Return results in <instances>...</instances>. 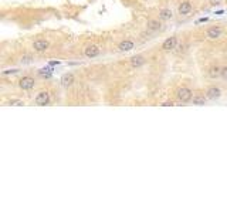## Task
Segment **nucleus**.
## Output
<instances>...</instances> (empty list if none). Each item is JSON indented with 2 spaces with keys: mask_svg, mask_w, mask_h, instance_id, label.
Returning <instances> with one entry per match:
<instances>
[{
  "mask_svg": "<svg viewBox=\"0 0 227 213\" xmlns=\"http://www.w3.org/2000/svg\"><path fill=\"white\" fill-rule=\"evenodd\" d=\"M84 54H85V57L88 58H94L97 56H99V47L95 44H91V45H87L85 50H84Z\"/></svg>",
  "mask_w": 227,
  "mask_h": 213,
  "instance_id": "nucleus-5",
  "label": "nucleus"
},
{
  "mask_svg": "<svg viewBox=\"0 0 227 213\" xmlns=\"http://www.w3.org/2000/svg\"><path fill=\"white\" fill-rule=\"evenodd\" d=\"M220 95H222V91L217 87H210L206 92L207 99H217V98H220Z\"/></svg>",
  "mask_w": 227,
  "mask_h": 213,
  "instance_id": "nucleus-9",
  "label": "nucleus"
},
{
  "mask_svg": "<svg viewBox=\"0 0 227 213\" xmlns=\"http://www.w3.org/2000/svg\"><path fill=\"white\" fill-rule=\"evenodd\" d=\"M192 12V4L190 2H182L180 6H179V13L180 14H189Z\"/></svg>",
  "mask_w": 227,
  "mask_h": 213,
  "instance_id": "nucleus-11",
  "label": "nucleus"
},
{
  "mask_svg": "<svg viewBox=\"0 0 227 213\" xmlns=\"http://www.w3.org/2000/svg\"><path fill=\"white\" fill-rule=\"evenodd\" d=\"M172 10L170 9H162L161 12H159V20H162V21H168V20H170L172 19Z\"/></svg>",
  "mask_w": 227,
  "mask_h": 213,
  "instance_id": "nucleus-10",
  "label": "nucleus"
},
{
  "mask_svg": "<svg viewBox=\"0 0 227 213\" xmlns=\"http://www.w3.org/2000/svg\"><path fill=\"white\" fill-rule=\"evenodd\" d=\"M220 75H222V67L215 66L209 70V77L210 78H217V77H220Z\"/></svg>",
  "mask_w": 227,
  "mask_h": 213,
  "instance_id": "nucleus-15",
  "label": "nucleus"
},
{
  "mask_svg": "<svg viewBox=\"0 0 227 213\" xmlns=\"http://www.w3.org/2000/svg\"><path fill=\"white\" fill-rule=\"evenodd\" d=\"M142 64H145V58L144 57L136 56V57L131 58V66H132V67H139V66H142Z\"/></svg>",
  "mask_w": 227,
  "mask_h": 213,
  "instance_id": "nucleus-16",
  "label": "nucleus"
},
{
  "mask_svg": "<svg viewBox=\"0 0 227 213\" xmlns=\"http://www.w3.org/2000/svg\"><path fill=\"white\" fill-rule=\"evenodd\" d=\"M60 82H61V85L64 87V88H68V87H71L73 84H74V75L71 73H67L64 74L61 77V80H60Z\"/></svg>",
  "mask_w": 227,
  "mask_h": 213,
  "instance_id": "nucleus-8",
  "label": "nucleus"
},
{
  "mask_svg": "<svg viewBox=\"0 0 227 213\" xmlns=\"http://www.w3.org/2000/svg\"><path fill=\"white\" fill-rule=\"evenodd\" d=\"M118 49H119V51H129L133 49V43L131 40H124L118 45Z\"/></svg>",
  "mask_w": 227,
  "mask_h": 213,
  "instance_id": "nucleus-12",
  "label": "nucleus"
},
{
  "mask_svg": "<svg viewBox=\"0 0 227 213\" xmlns=\"http://www.w3.org/2000/svg\"><path fill=\"white\" fill-rule=\"evenodd\" d=\"M206 99H207L206 95L197 94L192 98V101H193V105H204V104H206Z\"/></svg>",
  "mask_w": 227,
  "mask_h": 213,
  "instance_id": "nucleus-13",
  "label": "nucleus"
},
{
  "mask_svg": "<svg viewBox=\"0 0 227 213\" xmlns=\"http://www.w3.org/2000/svg\"><path fill=\"white\" fill-rule=\"evenodd\" d=\"M50 43L47 40H36L33 43V49L37 51V53H43L45 50H48Z\"/></svg>",
  "mask_w": 227,
  "mask_h": 213,
  "instance_id": "nucleus-7",
  "label": "nucleus"
},
{
  "mask_svg": "<svg viewBox=\"0 0 227 213\" xmlns=\"http://www.w3.org/2000/svg\"><path fill=\"white\" fill-rule=\"evenodd\" d=\"M176 44H178V38L176 37H169V38H166L163 41V44H162V50H165V51H170V50L176 49Z\"/></svg>",
  "mask_w": 227,
  "mask_h": 213,
  "instance_id": "nucleus-6",
  "label": "nucleus"
},
{
  "mask_svg": "<svg viewBox=\"0 0 227 213\" xmlns=\"http://www.w3.org/2000/svg\"><path fill=\"white\" fill-rule=\"evenodd\" d=\"M222 34H223V30L220 29V27H217V26H215V27H210V29L207 30L206 36L210 40H216V38H220Z\"/></svg>",
  "mask_w": 227,
  "mask_h": 213,
  "instance_id": "nucleus-4",
  "label": "nucleus"
},
{
  "mask_svg": "<svg viewBox=\"0 0 227 213\" xmlns=\"http://www.w3.org/2000/svg\"><path fill=\"white\" fill-rule=\"evenodd\" d=\"M222 75H223L224 78H227V67H224V68H222Z\"/></svg>",
  "mask_w": 227,
  "mask_h": 213,
  "instance_id": "nucleus-19",
  "label": "nucleus"
},
{
  "mask_svg": "<svg viewBox=\"0 0 227 213\" xmlns=\"http://www.w3.org/2000/svg\"><path fill=\"white\" fill-rule=\"evenodd\" d=\"M34 85H36V82H34V80L31 77H23L19 81V87H20L21 90H26V91L33 90Z\"/></svg>",
  "mask_w": 227,
  "mask_h": 213,
  "instance_id": "nucleus-3",
  "label": "nucleus"
},
{
  "mask_svg": "<svg viewBox=\"0 0 227 213\" xmlns=\"http://www.w3.org/2000/svg\"><path fill=\"white\" fill-rule=\"evenodd\" d=\"M176 97H178V99L180 103H189L190 99H192V97H193V92H192V90L183 87V88H179L178 90Z\"/></svg>",
  "mask_w": 227,
  "mask_h": 213,
  "instance_id": "nucleus-1",
  "label": "nucleus"
},
{
  "mask_svg": "<svg viewBox=\"0 0 227 213\" xmlns=\"http://www.w3.org/2000/svg\"><path fill=\"white\" fill-rule=\"evenodd\" d=\"M31 63V56H24L21 58V64H30Z\"/></svg>",
  "mask_w": 227,
  "mask_h": 213,
  "instance_id": "nucleus-18",
  "label": "nucleus"
},
{
  "mask_svg": "<svg viewBox=\"0 0 227 213\" xmlns=\"http://www.w3.org/2000/svg\"><path fill=\"white\" fill-rule=\"evenodd\" d=\"M10 105H16V106H20V105H24V103L21 101V99H10L9 101Z\"/></svg>",
  "mask_w": 227,
  "mask_h": 213,
  "instance_id": "nucleus-17",
  "label": "nucleus"
},
{
  "mask_svg": "<svg viewBox=\"0 0 227 213\" xmlns=\"http://www.w3.org/2000/svg\"><path fill=\"white\" fill-rule=\"evenodd\" d=\"M34 103L36 105H48L50 104V94L47 91H41V92H38L36 95V98H34Z\"/></svg>",
  "mask_w": 227,
  "mask_h": 213,
  "instance_id": "nucleus-2",
  "label": "nucleus"
},
{
  "mask_svg": "<svg viewBox=\"0 0 227 213\" xmlns=\"http://www.w3.org/2000/svg\"><path fill=\"white\" fill-rule=\"evenodd\" d=\"M146 27H148V30H152V31H156V30L161 29V21L159 20H148V23H146Z\"/></svg>",
  "mask_w": 227,
  "mask_h": 213,
  "instance_id": "nucleus-14",
  "label": "nucleus"
},
{
  "mask_svg": "<svg viewBox=\"0 0 227 213\" xmlns=\"http://www.w3.org/2000/svg\"><path fill=\"white\" fill-rule=\"evenodd\" d=\"M173 105V103H172V101H170V103H165L163 104V106H172Z\"/></svg>",
  "mask_w": 227,
  "mask_h": 213,
  "instance_id": "nucleus-20",
  "label": "nucleus"
},
{
  "mask_svg": "<svg viewBox=\"0 0 227 213\" xmlns=\"http://www.w3.org/2000/svg\"><path fill=\"white\" fill-rule=\"evenodd\" d=\"M219 2H220V0H210V3H211V4H220Z\"/></svg>",
  "mask_w": 227,
  "mask_h": 213,
  "instance_id": "nucleus-21",
  "label": "nucleus"
}]
</instances>
